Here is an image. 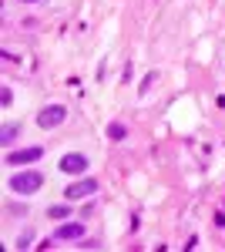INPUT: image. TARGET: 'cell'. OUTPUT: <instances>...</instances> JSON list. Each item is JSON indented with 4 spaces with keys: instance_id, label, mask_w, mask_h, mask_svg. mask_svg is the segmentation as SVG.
<instances>
[{
    "instance_id": "cell-1",
    "label": "cell",
    "mask_w": 225,
    "mask_h": 252,
    "mask_svg": "<svg viewBox=\"0 0 225 252\" xmlns=\"http://www.w3.org/2000/svg\"><path fill=\"white\" fill-rule=\"evenodd\" d=\"M7 185H10V192H20V195H34L44 185V175L34 172V168H27V172H17L7 178Z\"/></svg>"
},
{
    "instance_id": "cell-2",
    "label": "cell",
    "mask_w": 225,
    "mask_h": 252,
    "mask_svg": "<svg viewBox=\"0 0 225 252\" xmlns=\"http://www.w3.org/2000/svg\"><path fill=\"white\" fill-rule=\"evenodd\" d=\"M64 118H67V108H64V104H47V108L37 111V125L51 131V128H57V125H64Z\"/></svg>"
},
{
    "instance_id": "cell-3",
    "label": "cell",
    "mask_w": 225,
    "mask_h": 252,
    "mask_svg": "<svg viewBox=\"0 0 225 252\" xmlns=\"http://www.w3.org/2000/svg\"><path fill=\"white\" fill-rule=\"evenodd\" d=\"M61 172H67V175L88 172V158L81 155V152H71V155H64V158H61Z\"/></svg>"
},
{
    "instance_id": "cell-4",
    "label": "cell",
    "mask_w": 225,
    "mask_h": 252,
    "mask_svg": "<svg viewBox=\"0 0 225 252\" xmlns=\"http://www.w3.org/2000/svg\"><path fill=\"white\" fill-rule=\"evenodd\" d=\"M94 192H97V182L94 178H81V182H71L67 185V198H88Z\"/></svg>"
},
{
    "instance_id": "cell-5",
    "label": "cell",
    "mask_w": 225,
    "mask_h": 252,
    "mask_svg": "<svg viewBox=\"0 0 225 252\" xmlns=\"http://www.w3.org/2000/svg\"><path fill=\"white\" fill-rule=\"evenodd\" d=\"M44 155V148H24V152H7V161L10 165H31V161H37V158Z\"/></svg>"
},
{
    "instance_id": "cell-6",
    "label": "cell",
    "mask_w": 225,
    "mask_h": 252,
    "mask_svg": "<svg viewBox=\"0 0 225 252\" xmlns=\"http://www.w3.org/2000/svg\"><path fill=\"white\" fill-rule=\"evenodd\" d=\"M54 235H57V239H64V242H74V239L84 235V225H81V222H67V225H61Z\"/></svg>"
},
{
    "instance_id": "cell-7",
    "label": "cell",
    "mask_w": 225,
    "mask_h": 252,
    "mask_svg": "<svg viewBox=\"0 0 225 252\" xmlns=\"http://www.w3.org/2000/svg\"><path fill=\"white\" fill-rule=\"evenodd\" d=\"M20 135V125L17 121H10L7 128H3V135H0V145H14V138Z\"/></svg>"
},
{
    "instance_id": "cell-8",
    "label": "cell",
    "mask_w": 225,
    "mask_h": 252,
    "mask_svg": "<svg viewBox=\"0 0 225 252\" xmlns=\"http://www.w3.org/2000/svg\"><path fill=\"white\" fill-rule=\"evenodd\" d=\"M47 215H51V219H67V215H71V205H51Z\"/></svg>"
},
{
    "instance_id": "cell-9",
    "label": "cell",
    "mask_w": 225,
    "mask_h": 252,
    "mask_svg": "<svg viewBox=\"0 0 225 252\" xmlns=\"http://www.w3.org/2000/svg\"><path fill=\"white\" fill-rule=\"evenodd\" d=\"M108 135H111L114 141H121V138L128 135V128H125V125H118V121H114V125H108Z\"/></svg>"
},
{
    "instance_id": "cell-10",
    "label": "cell",
    "mask_w": 225,
    "mask_h": 252,
    "mask_svg": "<svg viewBox=\"0 0 225 252\" xmlns=\"http://www.w3.org/2000/svg\"><path fill=\"white\" fill-rule=\"evenodd\" d=\"M31 246H34V229H27V232L17 239V249H31Z\"/></svg>"
},
{
    "instance_id": "cell-11",
    "label": "cell",
    "mask_w": 225,
    "mask_h": 252,
    "mask_svg": "<svg viewBox=\"0 0 225 252\" xmlns=\"http://www.w3.org/2000/svg\"><path fill=\"white\" fill-rule=\"evenodd\" d=\"M14 94H10V88H0V104H10Z\"/></svg>"
},
{
    "instance_id": "cell-12",
    "label": "cell",
    "mask_w": 225,
    "mask_h": 252,
    "mask_svg": "<svg viewBox=\"0 0 225 252\" xmlns=\"http://www.w3.org/2000/svg\"><path fill=\"white\" fill-rule=\"evenodd\" d=\"M155 78H158V74H155V71H151V74H148V78H145V81H141V94H145V91H148V88H151V81H155Z\"/></svg>"
},
{
    "instance_id": "cell-13",
    "label": "cell",
    "mask_w": 225,
    "mask_h": 252,
    "mask_svg": "<svg viewBox=\"0 0 225 252\" xmlns=\"http://www.w3.org/2000/svg\"><path fill=\"white\" fill-rule=\"evenodd\" d=\"M27 3H31V0H27Z\"/></svg>"
}]
</instances>
